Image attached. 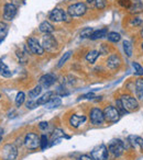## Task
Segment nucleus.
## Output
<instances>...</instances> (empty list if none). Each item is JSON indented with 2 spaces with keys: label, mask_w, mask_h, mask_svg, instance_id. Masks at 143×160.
I'll return each instance as SVG.
<instances>
[{
  "label": "nucleus",
  "mask_w": 143,
  "mask_h": 160,
  "mask_svg": "<svg viewBox=\"0 0 143 160\" xmlns=\"http://www.w3.org/2000/svg\"><path fill=\"white\" fill-rule=\"evenodd\" d=\"M120 101L122 103L123 108L124 110L130 113V112H133L135 110L139 109V103H138V100L133 97L129 96V94H125V96H122L120 98Z\"/></svg>",
  "instance_id": "f257e3e1"
},
{
  "label": "nucleus",
  "mask_w": 143,
  "mask_h": 160,
  "mask_svg": "<svg viewBox=\"0 0 143 160\" xmlns=\"http://www.w3.org/2000/svg\"><path fill=\"white\" fill-rule=\"evenodd\" d=\"M44 51L47 52H55L57 49V41L55 40L52 34H44L42 38V44Z\"/></svg>",
  "instance_id": "f03ea898"
},
{
  "label": "nucleus",
  "mask_w": 143,
  "mask_h": 160,
  "mask_svg": "<svg viewBox=\"0 0 143 160\" xmlns=\"http://www.w3.org/2000/svg\"><path fill=\"white\" fill-rule=\"evenodd\" d=\"M103 115H105V121L110 123H116L119 121L120 118V113L117 110V108L112 107V105H109L107 107L105 110H103Z\"/></svg>",
  "instance_id": "7ed1b4c3"
},
{
  "label": "nucleus",
  "mask_w": 143,
  "mask_h": 160,
  "mask_svg": "<svg viewBox=\"0 0 143 160\" xmlns=\"http://www.w3.org/2000/svg\"><path fill=\"white\" fill-rule=\"evenodd\" d=\"M86 11H87V7L83 2L74 3V5L69 6L67 9V12L71 17H82L86 13Z\"/></svg>",
  "instance_id": "20e7f679"
},
{
  "label": "nucleus",
  "mask_w": 143,
  "mask_h": 160,
  "mask_svg": "<svg viewBox=\"0 0 143 160\" xmlns=\"http://www.w3.org/2000/svg\"><path fill=\"white\" fill-rule=\"evenodd\" d=\"M124 144H123L122 140L120 139H116V140H112L109 145V149L108 150L114 156V157H120L121 155L123 153L124 151Z\"/></svg>",
  "instance_id": "39448f33"
},
{
  "label": "nucleus",
  "mask_w": 143,
  "mask_h": 160,
  "mask_svg": "<svg viewBox=\"0 0 143 160\" xmlns=\"http://www.w3.org/2000/svg\"><path fill=\"white\" fill-rule=\"evenodd\" d=\"M92 158L94 160H107L108 159V148L105 145H100V146L94 148V150L90 153Z\"/></svg>",
  "instance_id": "423d86ee"
},
{
  "label": "nucleus",
  "mask_w": 143,
  "mask_h": 160,
  "mask_svg": "<svg viewBox=\"0 0 143 160\" xmlns=\"http://www.w3.org/2000/svg\"><path fill=\"white\" fill-rule=\"evenodd\" d=\"M18 156V149L14 145L8 144L3 149V160H16Z\"/></svg>",
  "instance_id": "0eeeda50"
},
{
  "label": "nucleus",
  "mask_w": 143,
  "mask_h": 160,
  "mask_svg": "<svg viewBox=\"0 0 143 160\" xmlns=\"http://www.w3.org/2000/svg\"><path fill=\"white\" fill-rule=\"evenodd\" d=\"M90 122L94 125H100L105 121V115H103V111H101L98 108H94V109L90 111L89 114Z\"/></svg>",
  "instance_id": "6e6552de"
},
{
  "label": "nucleus",
  "mask_w": 143,
  "mask_h": 160,
  "mask_svg": "<svg viewBox=\"0 0 143 160\" xmlns=\"http://www.w3.org/2000/svg\"><path fill=\"white\" fill-rule=\"evenodd\" d=\"M24 145L29 149H36L40 146V138L34 133H28L24 138Z\"/></svg>",
  "instance_id": "1a4fd4ad"
},
{
  "label": "nucleus",
  "mask_w": 143,
  "mask_h": 160,
  "mask_svg": "<svg viewBox=\"0 0 143 160\" xmlns=\"http://www.w3.org/2000/svg\"><path fill=\"white\" fill-rule=\"evenodd\" d=\"M27 46L29 47L30 52H32V53L35 54V55H43V54H44V48H43V46L40 44V42H39L36 38H30L29 40H28Z\"/></svg>",
  "instance_id": "9d476101"
},
{
  "label": "nucleus",
  "mask_w": 143,
  "mask_h": 160,
  "mask_svg": "<svg viewBox=\"0 0 143 160\" xmlns=\"http://www.w3.org/2000/svg\"><path fill=\"white\" fill-rule=\"evenodd\" d=\"M17 9H18V8L14 5H12L11 2L6 3L5 8H3V19H6L7 21H11L12 19L16 17Z\"/></svg>",
  "instance_id": "9b49d317"
},
{
  "label": "nucleus",
  "mask_w": 143,
  "mask_h": 160,
  "mask_svg": "<svg viewBox=\"0 0 143 160\" xmlns=\"http://www.w3.org/2000/svg\"><path fill=\"white\" fill-rule=\"evenodd\" d=\"M56 80V76L54 73H46V75H43L40 78V86L44 89L50 88L52 85H54Z\"/></svg>",
  "instance_id": "f8f14e48"
},
{
  "label": "nucleus",
  "mask_w": 143,
  "mask_h": 160,
  "mask_svg": "<svg viewBox=\"0 0 143 160\" xmlns=\"http://www.w3.org/2000/svg\"><path fill=\"white\" fill-rule=\"evenodd\" d=\"M49 19L53 22H61V21H64L66 19V13L63 9H60V8H56V9L52 10L50 12Z\"/></svg>",
  "instance_id": "ddd939ff"
},
{
  "label": "nucleus",
  "mask_w": 143,
  "mask_h": 160,
  "mask_svg": "<svg viewBox=\"0 0 143 160\" xmlns=\"http://www.w3.org/2000/svg\"><path fill=\"white\" fill-rule=\"evenodd\" d=\"M121 65V59L120 57H119L118 55H116V54H112V55H110L109 57H108L107 59V67L109 69H111V70H114V69L119 68Z\"/></svg>",
  "instance_id": "4468645a"
},
{
  "label": "nucleus",
  "mask_w": 143,
  "mask_h": 160,
  "mask_svg": "<svg viewBox=\"0 0 143 160\" xmlns=\"http://www.w3.org/2000/svg\"><path fill=\"white\" fill-rule=\"evenodd\" d=\"M85 121H86V116L73 114V115L71 116V118H69V124H71V126L77 128V127H78L81 124H83Z\"/></svg>",
  "instance_id": "2eb2a0df"
},
{
  "label": "nucleus",
  "mask_w": 143,
  "mask_h": 160,
  "mask_svg": "<svg viewBox=\"0 0 143 160\" xmlns=\"http://www.w3.org/2000/svg\"><path fill=\"white\" fill-rule=\"evenodd\" d=\"M54 97H55V93H54V92H52V91L46 92V93L43 94L41 98L38 99V101H36V104H38V105H45L47 102H50V101H51Z\"/></svg>",
  "instance_id": "dca6fc26"
},
{
  "label": "nucleus",
  "mask_w": 143,
  "mask_h": 160,
  "mask_svg": "<svg viewBox=\"0 0 143 160\" xmlns=\"http://www.w3.org/2000/svg\"><path fill=\"white\" fill-rule=\"evenodd\" d=\"M128 11L131 14H138L143 12V3L140 2V1H135V2L131 3V7L128 9Z\"/></svg>",
  "instance_id": "f3484780"
},
{
  "label": "nucleus",
  "mask_w": 143,
  "mask_h": 160,
  "mask_svg": "<svg viewBox=\"0 0 143 160\" xmlns=\"http://www.w3.org/2000/svg\"><path fill=\"white\" fill-rule=\"evenodd\" d=\"M39 30H40V32H42V33H44V34H51L52 32L54 31V28L49 21H43V22L39 25Z\"/></svg>",
  "instance_id": "a211bd4d"
},
{
  "label": "nucleus",
  "mask_w": 143,
  "mask_h": 160,
  "mask_svg": "<svg viewBox=\"0 0 143 160\" xmlns=\"http://www.w3.org/2000/svg\"><path fill=\"white\" fill-rule=\"evenodd\" d=\"M0 76L6 78H9L12 76V71L9 69V67L3 62V59H0Z\"/></svg>",
  "instance_id": "6ab92c4d"
},
{
  "label": "nucleus",
  "mask_w": 143,
  "mask_h": 160,
  "mask_svg": "<svg viewBox=\"0 0 143 160\" xmlns=\"http://www.w3.org/2000/svg\"><path fill=\"white\" fill-rule=\"evenodd\" d=\"M108 35V30L106 29H101V30H97V31H94L93 32V34L90 35V40L95 41V40H98V38H105V36Z\"/></svg>",
  "instance_id": "aec40b11"
},
{
  "label": "nucleus",
  "mask_w": 143,
  "mask_h": 160,
  "mask_svg": "<svg viewBox=\"0 0 143 160\" xmlns=\"http://www.w3.org/2000/svg\"><path fill=\"white\" fill-rule=\"evenodd\" d=\"M135 93L138 98L143 99V79H138L135 81Z\"/></svg>",
  "instance_id": "412c9836"
},
{
  "label": "nucleus",
  "mask_w": 143,
  "mask_h": 160,
  "mask_svg": "<svg viewBox=\"0 0 143 160\" xmlns=\"http://www.w3.org/2000/svg\"><path fill=\"white\" fill-rule=\"evenodd\" d=\"M99 52L98 51H90L89 53L86 55V60L90 64H94L95 62L97 60V58L99 57Z\"/></svg>",
  "instance_id": "4be33fe9"
},
{
  "label": "nucleus",
  "mask_w": 143,
  "mask_h": 160,
  "mask_svg": "<svg viewBox=\"0 0 143 160\" xmlns=\"http://www.w3.org/2000/svg\"><path fill=\"white\" fill-rule=\"evenodd\" d=\"M61 103H62L61 99L58 98V97H54V98L52 99L50 102H47L46 104H45V108H47V109H54V108L60 107Z\"/></svg>",
  "instance_id": "5701e85b"
},
{
  "label": "nucleus",
  "mask_w": 143,
  "mask_h": 160,
  "mask_svg": "<svg viewBox=\"0 0 143 160\" xmlns=\"http://www.w3.org/2000/svg\"><path fill=\"white\" fill-rule=\"evenodd\" d=\"M7 34H8V25L5 22L0 21V42L5 40Z\"/></svg>",
  "instance_id": "b1692460"
},
{
  "label": "nucleus",
  "mask_w": 143,
  "mask_h": 160,
  "mask_svg": "<svg viewBox=\"0 0 143 160\" xmlns=\"http://www.w3.org/2000/svg\"><path fill=\"white\" fill-rule=\"evenodd\" d=\"M123 49H124L128 57H131L132 53H133V47H132L131 42H129V41H123Z\"/></svg>",
  "instance_id": "393cba45"
},
{
  "label": "nucleus",
  "mask_w": 143,
  "mask_h": 160,
  "mask_svg": "<svg viewBox=\"0 0 143 160\" xmlns=\"http://www.w3.org/2000/svg\"><path fill=\"white\" fill-rule=\"evenodd\" d=\"M41 92H42V87L39 85V86H36V87H34L32 90H30V91H29V97L31 99L38 98V97L40 96Z\"/></svg>",
  "instance_id": "a878e982"
},
{
  "label": "nucleus",
  "mask_w": 143,
  "mask_h": 160,
  "mask_svg": "<svg viewBox=\"0 0 143 160\" xmlns=\"http://www.w3.org/2000/svg\"><path fill=\"white\" fill-rule=\"evenodd\" d=\"M107 38L108 41H110V42L112 43H118L119 41L121 40V36L119 33H117V32H109L107 35Z\"/></svg>",
  "instance_id": "bb28decb"
},
{
  "label": "nucleus",
  "mask_w": 143,
  "mask_h": 160,
  "mask_svg": "<svg viewBox=\"0 0 143 160\" xmlns=\"http://www.w3.org/2000/svg\"><path fill=\"white\" fill-rule=\"evenodd\" d=\"M71 54H72L71 51H68L67 53H65L64 55H63L62 57H61V59L58 60V62H57V65H56V67H57V68H61V67H62L63 65H64L65 62H67V59H68V58L71 57Z\"/></svg>",
  "instance_id": "cd10ccee"
},
{
  "label": "nucleus",
  "mask_w": 143,
  "mask_h": 160,
  "mask_svg": "<svg viewBox=\"0 0 143 160\" xmlns=\"http://www.w3.org/2000/svg\"><path fill=\"white\" fill-rule=\"evenodd\" d=\"M62 137H65V134L63 133L62 129L57 128V129H55V131H54L53 135H52V140H53V142H55V140H58L60 138H62Z\"/></svg>",
  "instance_id": "c85d7f7f"
},
{
  "label": "nucleus",
  "mask_w": 143,
  "mask_h": 160,
  "mask_svg": "<svg viewBox=\"0 0 143 160\" xmlns=\"http://www.w3.org/2000/svg\"><path fill=\"white\" fill-rule=\"evenodd\" d=\"M93 32H94V30L92 29V28H85L84 30H82L81 32V38H89L90 35L93 34Z\"/></svg>",
  "instance_id": "c756f323"
},
{
  "label": "nucleus",
  "mask_w": 143,
  "mask_h": 160,
  "mask_svg": "<svg viewBox=\"0 0 143 160\" xmlns=\"http://www.w3.org/2000/svg\"><path fill=\"white\" fill-rule=\"evenodd\" d=\"M24 100H25V94L23 92H19L16 98V105L17 107H21L23 104V102H24Z\"/></svg>",
  "instance_id": "7c9ffc66"
},
{
  "label": "nucleus",
  "mask_w": 143,
  "mask_h": 160,
  "mask_svg": "<svg viewBox=\"0 0 143 160\" xmlns=\"http://www.w3.org/2000/svg\"><path fill=\"white\" fill-rule=\"evenodd\" d=\"M40 146H41V149L44 150L46 149V147L49 146V139H47L46 135H42L40 138Z\"/></svg>",
  "instance_id": "2f4dec72"
},
{
  "label": "nucleus",
  "mask_w": 143,
  "mask_h": 160,
  "mask_svg": "<svg viewBox=\"0 0 143 160\" xmlns=\"http://www.w3.org/2000/svg\"><path fill=\"white\" fill-rule=\"evenodd\" d=\"M94 3H95V7L97 8V9L101 10L103 9V8L106 7V0H94Z\"/></svg>",
  "instance_id": "473e14b6"
},
{
  "label": "nucleus",
  "mask_w": 143,
  "mask_h": 160,
  "mask_svg": "<svg viewBox=\"0 0 143 160\" xmlns=\"http://www.w3.org/2000/svg\"><path fill=\"white\" fill-rule=\"evenodd\" d=\"M133 68H134V70H135V75H139V76L143 75V67L141 66L139 62H133Z\"/></svg>",
  "instance_id": "72a5a7b5"
},
{
  "label": "nucleus",
  "mask_w": 143,
  "mask_h": 160,
  "mask_svg": "<svg viewBox=\"0 0 143 160\" xmlns=\"http://www.w3.org/2000/svg\"><path fill=\"white\" fill-rule=\"evenodd\" d=\"M116 107H117V110H118L119 113H120V114H127L128 113V112L124 110V108H123V105H122V103H121L120 99H119V100H117Z\"/></svg>",
  "instance_id": "f704fd0d"
},
{
  "label": "nucleus",
  "mask_w": 143,
  "mask_h": 160,
  "mask_svg": "<svg viewBox=\"0 0 143 160\" xmlns=\"http://www.w3.org/2000/svg\"><path fill=\"white\" fill-rule=\"evenodd\" d=\"M119 5L121 6L122 8H124V9H129L130 7H131V0H119L118 1Z\"/></svg>",
  "instance_id": "c9c22d12"
},
{
  "label": "nucleus",
  "mask_w": 143,
  "mask_h": 160,
  "mask_svg": "<svg viewBox=\"0 0 143 160\" xmlns=\"http://www.w3.org/2000/svg\"><path fill=\"white\" fill-rule=\"evenodd\" d=\"M142 23V21H141L140 18H133L130 20V24L131 25H134V27H139V25Z\"/></svg>",
  "instance_id": "e433bc0d"
},
{
  "label": "nucleus",
  "mask_w": 143,
  "mask_h": 160,
  "mask_svg": "<svg viewBox=\"0 0 143 160\" xmlns=\"http://www.w3.org/2000/svg\"><path fill=\"white\" fill-rule=\"evenodd\" d=\"M25 105H27L28 109H31V110H32V109H35L36 107H39V105L36 104V101H32V100L28 101L27 104H25Z\"/></svg>",
  "instance_id": "4c0bfd02"
},
{
  "label": "nucleus",
  "mask_w": 143,
  "mask_h": 160,
  "mask_svg": "<svg viewBox=\"0 0 143 160\" xmlns=\"http://www.w3.org/2000/svg\"><path fill=\"white\" fill-rule=\"evenodd\" d=\"M128 142H130V145H131L132 147H135L136 145V136H129V138H128Z\"/></svg>",
  "instance_id": "58836bf2"
},
{
  "label": "nucleus",
  "mask_w": 143,
  "mask_h": 160,
  "mask_svg": "<svg viewBox=\"0 0 143 160\" xmlns=\"http://www.w3.org/2000/svg\"><path fill=\"white\" fill-rule=\"evenodd\" d=\"M11 3L18 8V7H21V6L23 5V3H24V1H23V0H12Z\"/></svg>",
  "instance_id": "ea45409f"
},
{
  "label": "nucleus",
  "mask_w": 143,
  "mask_h": 160,
  "mask_svg": "<svg viewBox=\"0 0 143 160\" xmlns=\"http://www.w3.org/2000/svg\"><path fill=\"white\" fill-rule=\"evenodd\" d=\"M77 160H94V159H93V158H92V156L83 155V156H81V157H79Z\"/></svg>",
  "instance_id": "a19ab883"
},
{
  "label": "nucleus",
  "mask_w": 143,
  "mask_h": 160,
  "mask_svg": "<svg viewBox=\"0 0 143 160\" xmlns=\"http://www.w3.org/2000/svg\"><path fill=\"white\" fill-rule=\"evenodd\" d=\"M136 144L140 146L141 149H143V138L142 137H136Z\"/></svg>",
  "instance_id": "79ce46f5"
},
{
  "label": "nucleus",
  "mask_w": 143,
  "mask_h": 160,
  "mask_svg": "<svg viewBox=\"0 0 143 160\" xmlns=\"http://www.w3.org/2000/svg\"><path fill=\"white\" fill-rule=\"evenodd\" d=\"M39 126H40V128L42 129V131H44V129H46L47 128V122H41L40 124H39Z\"/></svg>",
  "instance_id": "37998d69"
},
{
  "label": "nucleus",
  "mask_w": 143,
  "mask_h": 160,
  "mask_svg": "<svg viewBox=\"0 0 143 160\" xmlns=\"http://www.w3.org/2000/svg\"><path fill=\"white\" fill-rule=\"evenodd\" d=\"M93 97H94V93H93V92H90V93H87V94H85V96L81 97L79 99H92Z\"/></svg>",
  "instance_id": "c03bdc74"
},
{
  "label": "nucleus",
  "mask_w": 143,
  "mask_h": 160,
  "mask_svg": "<svg viewBox=\"0 0 143 160\" xmlns=\"http://www.w3.org/2000/svg\"><path fill=\"white\" fill-rule=\"evenodd\" d=\"M3 129L0 128V142H1V139H3Z\"/></svg>",
  "instance_id": "a18cd8bd"
},
{
  "label": "nucleus",
  "mask_w": 143,
  "mask_h": 160,
  "mask_svg": "<svg viewBox=\"0 0 143 160\" xmlns=\"http://www.w3.org/2000/svg\"><path fill=\"white\" fill-rule=\"evenodd\" d=\"M140 35H141V38H143V28L141 29V32H140Z\"/></svg>",
  "instance_id": "49530a36"
},
{
  "label": "nucleus",
  "mask_w": 143,
  "mask_h": 160,
  "mask_svg": "<svg viewBox=\"0 0 143 160\" xmlns=\"http://www.w3.org/2000/svg\"><path fill=\"white\" fill-rule=\"evenodd\" d=\"M87 2H89V3H92V2H94V0H87Z\"/></svg>",
  "instance_id": "de8ad7c7"
},
{
  "label": "nucleus",
  "mask_w": 143,
  "mask_h": 160,
  "mask_svg": "<svg viewBox=\"0 0 143 160\" xmlns=\"http://www.w3.org/2000/svg\"><path fill=\"white\" fill-rule=\"evenodd\" d=\"M141 47H142V51H143V43H142V44H141Z\"/></svg>",
  "instance_id": "09e8293b"
}]
</instances>
